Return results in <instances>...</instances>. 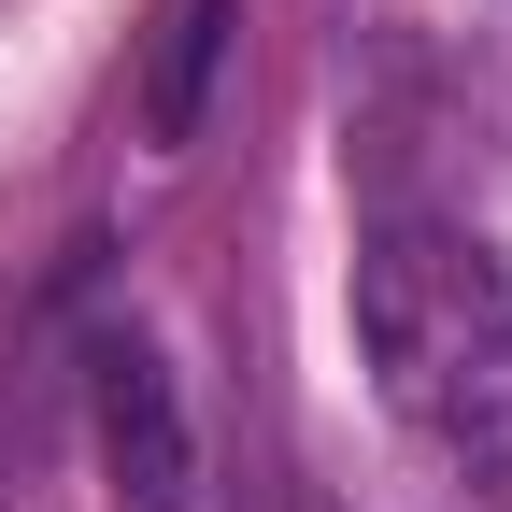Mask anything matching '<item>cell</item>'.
Returning a JSON list of instances; mask_svg holds the SVG:
<instances>
[{
	"instance_id": "3",
	"label": "cell",
	"mask_w": 512,
	"mask_h": 512,
	"mask_svg": "<svg viewBox=\"0 0 512 512\" xmlns=\"http://www.w3.org/2000/svg\"><path fill=\"white\" fill-rule=\"evenodd\" d=\"M214 57H228V0H171V43H157V143H200V86H214Z\"/></svg>"
},
{
	"instance_id": "1",
	"label": "cell",
	"mask_w": 512,
	"mask_h": 512,
	"mask_svg": "<svg viewBox=\"0 0 512 512\" xmlns=\"http://www.w3.org/2000/svg\"><path fill=\"white\" fill-rule=\"evenodd\" d=\"M356 356L384 413L441 456H512V256L470 228H384L356 256Z\"/></svg>"
},
{
	"instance_id": "2",
	"label": "cell",
	"mask_w": 512,
	"mask_h": 512,
	"mask_svg": "<svg viewBox=\"0 0 512 512\" xmlns=\"http://www.w3.org/2000/svg\"><path fill=\"white\" fill-rule=\"evenodd\" d=\"M100 456H114L128 512H185V484H200L185 399H171V370H157L143 342H114V356H100Z\"/></svg>"
}]
</instances>
